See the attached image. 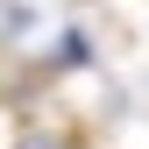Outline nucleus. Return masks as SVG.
<instances>
[{
  "label": "nucleus",
  "mask_w": 149,
  "mask_h": 149,
  "mask_svg": "<svg viewBox=\"0 0 149 149\" xmlns=\"http://www.w3.org/2000/svg\"><path fill=\"white\" fill-rule=\"evenodd\" d=\"M14 149H78L64 135V128H50V121H36V128H22V135H14Z\"/></svg>",
  "instance_id": "obj_1"
}]
</instances>
